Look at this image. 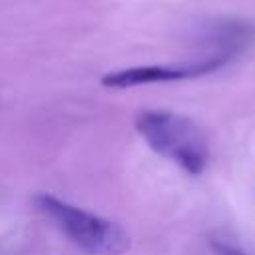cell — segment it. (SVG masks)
I'll return each mask as SVG.
<instances>
[{
	"mask_svg": "<svg viewBox=\"0 0 255 255\" xmlns=\"http://www.w3.org/2000/svg\"><path fill=\"white\" fill-rule=\"evenodd\" d=\"M135 129L159 155L175 161L189 175H199L207 165V141L201 129L185 116L145 110L135 118Z\"/></svg>",
	"mask_w": 255,
	"mask_h": 255,
	"instance_id": "6da1fadb",
	"label": "cell"
},
{
	"mask_svg": "<svg viewBox=\"0 0 255 255\" xmlns=\"http://www.w3.org/2000/svg\"><path fill=\"white\" fill-rule=\"evenodd\" d=\"M211 247H213V253H215V255H245L243 251H239V249H235V247H231V245L219 243V241L211 243Z\"/></svg>",
	"mask_w": 255,
	"mask_h": 255,
	"instance_id": "277c9868",
	"label": "cell"
},
{
	"mask_svg": "<svg viewBox=\"0 0 255 255\" xmlns=\"http://www.w3.org/2000/svg\"><path fill=\"white\" fill-rule=\"evenodd\" d=\"M34 203L74 245L90 255H122L129 249V235L106 217L94 215L50 193L36 195Z\"/></svg>",
	"mask_w": 255,
	"mask_h": 255,
	"instance_id": "7a4b0ae2",
	"label": "cell"
},
{
	"mask_svg": "<svg viewBox=\"0 0 255 255\" xmlns=\"http://www.w3.org/2000/svg\"><path fill=\"white\" fill-rule=\"evenodd\" d=\"M225 62L217 58H205L189 64H173V66H135L118 72L106 74L100 82L106 88H133L157 82H177L185 78H197L221 68Z\"/></svg>",
	"mask_w": 255,
	"mask_h": 255,
	"instance_id": "3957f363",
	"label": "cell"
}]
</instances>
